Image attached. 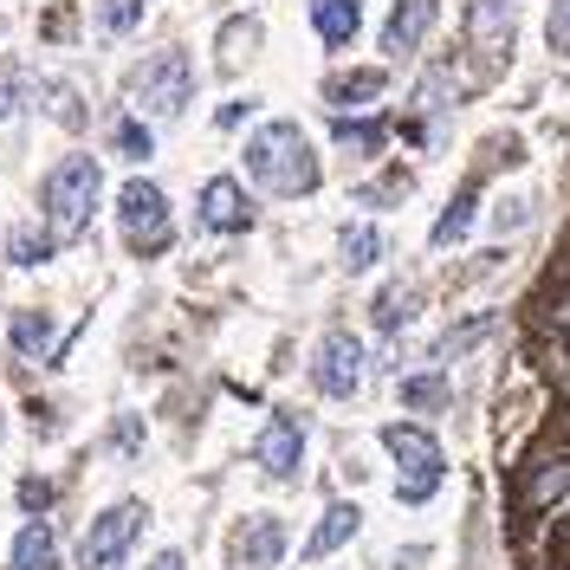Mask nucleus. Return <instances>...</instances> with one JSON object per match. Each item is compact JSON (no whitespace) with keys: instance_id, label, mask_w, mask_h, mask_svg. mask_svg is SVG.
<instances>
[{"instance_id":"obj_21","label":"nucleus","mask_w":570,"mask_h":570,"mask_svg":"<svg viewBox=\"0 0 570 570\" xmlns=\"http://www.w3.org/2000/svg\"><path fill=\"white\" fill-rule=\"evenodd\" d=\"M46 253H52V234H46V227H13V234H7V259H13V266H39Z\"/></svg>"},{"instance_id":"obj_8","label":"nucleus","mask_w":570,"mask_h":570,"mask_svg":"<svg viewBox=\"0 0 570 570\" xmlns=\"http://www.w3.org/2000/svg\"><path fill=\"white\" fill-rule=\"evenodd\" d=\"M202 227H208V234H247L253 227V202L234 176H214L208 188H202Z\"/></svg>"},{"instance_id":"obj_23","label":"nucleus","mask_w":570,"mask_h":570,"mask_svg":"<svg viewBox=\"0 0 570 570\" xmlns=\"http://www.w3.org/2000/svg\"><path fill=\"white\" fill-rule=\"evenodd\" d=\"M20 105H27V66L0 59V124H7V117H13Z\"/></svg>"},{"instance_id":"obj_1","label":"nucleus","mask_w":570,"mask_h":570,"mask_svg":"<svg viewBox=\"0 0 570 570\" xmlns=\"http://www.w3.org/2000/svg\"><path fill=\"white\" fill-rule=\"evenodd\" d=\"M247 176L266 188V195H312L318 188V156H312V142L298 124H259L247 137Z\"/></svg>"},{"instance_id":"obj_16","label":"nucleus","mask_w":570,"mask_h":570,"mask_svg":"<svg viewBox=\"0 0 570 570\" xmlns=\"http://www.w3.org/2000/svg\"><path fill=\"white\" fill-rule=\"evenodd\" d=\"M7 570H59V544H52V532H46V525H27V532L13 538Z\"/></svg>"},{"instance_id":"obj_2","label":"nucleus","mask_w":570,"mask_h":570,"mask_svg":"<svg viewBox=\"0 0 570 570\" xmlns=\"http://www.w3.org/2000/svg\"><path fill=\"white\" fill-rule=\"evenodd\" d=\"M98 195H105L98 156H66V163L46 176V234H52V247L85 234V220H91V208H98Z\"/></svg>"},{"instance_id":"obj_11","label":"nucleus","mask_w":570,"mask_h":570,"mask_svg":"<svg viewBox=\"0 0 570 570\" xmlns=\"http://www.w3.org/2000/svg\"><path fill=\"white\" fill-rule=\"evenodd\" d=\"M285 558V525L279 519H247L240 525V538H234V564H247V570H273Z\"/></svg>"},{"instance_id":"obj_26","label":"nucleus","mask_w":570,"mask_h":570,"mask_svg":"<svg viewBox=\"0 0 570 570\" xmlns=\"http://www.w3.org/2000/svg\"><path fill=\"white\" fill-rule=\"evenodd\" d=\"M137 27V0H98V33H130Z\"/></svg>"},{"instance_id":"obj_28","label":"nucleus","mask_w":570,"mask_h":570,"mask_svg":"<svg viewBox=\"0 0 570 570\" xmlns=\"http://www.w3.org/2000/svg\"><path fill=\"white\" fill-rule=\"evenodd\" d=\"M544 33H551V52H564V59H570V0H551V20H544Z\"/></svg>"},{"instance_id":"obj_30","label":"nucleus","mask_w":570,"mask_h":570,"mask_svg":"<svg viewBox=\"0 0 570 570\" xmlns=\"http://www.w3.org/2000/svg\"><path fill=\"white\" fill-rule=\"evenodd\" d=\"M383 195H409V176H390V181H376V188H363V202H376V208H383Z\"/></svg>"},{"instance_id":"obj_24","label":"nucleus","mask_w":570,"mask_h":570,"mask_svg":"<svg viewBox=\"0 0 570 570\" xmlns=\"http://www.w3.org/2000/svg\"><path fill=\"white\" fill-rule=\"evenodd\" d=\"M402 402H409V409H441V402H448V376H409V383H402Z\"/></svg>"},{"instance_id":"obj_3","label":"nucleus","mask_w":570,"mask_h":570,"mask_svg":"<svg viewBox=\"0 0 570 570\" xmlns=\"http://www.w3.org/2000/svg\"><path fill=\"white\" fill-rule=\"evenodd\" d=\"M383 448L395 454V499L402 505H422V499H434V487H441V473H448V461H441V441L428 434V428L415 422H390L383 428Z\"/></svg>"},{"instance_id":"obj_20","label":"nucleus","mask_w":570,"mask_h":570,"mask_svg":"<svg viewBox=\"0 0 570 570\" xmlns=\"http://www.w3.org/2000/svg\"><path fill=\"white\" fill-rule=\"evenodd\" d=\"M337 247H344V266H351V273H370V266L383 259V234H376V227H344Z\"/></svg>"},{"instance_id":"obj_27","label":"nucleus","mask_w":570,"mask_h":570,"mask_svg":"<svg viewBox=\"0 0 570 570\" xmlns=\"http://www.w3.org/2000/svg\"><path fill=\"white\" fill-rule=\"evenodd\" d=\"M337 142L356 149V156H376V149H383V130H376V124H337Z\"/></svg>"},{"instance_id":"obj_22","label":"nucleus","mask_w":570,"mask_h":570,"mask_svg":"<svg viewBox=\"0 0 570 570\" xmlns=\"http://www.w3.org/2000/svg\"><path fill=\"white\" fill-rule=\"evenodd\" d=\"M409 318H415V292H409V285H390V292L376 298V324L395 331V324H409Z\"/></svg>"},{"instance_id":"obj_4","label":"nucleus","mask_w":570,"mask_h":570,"mask_svg":"<svg viewBox=\"0 0 570 570\" xmlns=\"http://www.w3.org/2000/svg\"><path fill=\"white\" fill-rule=\"evenodd\" d=\"M195 98V66H188V52H156V59H142L137 78H130V105L142 117H181Z\"/></svg>"},{"instance_id":"obj_18","label":"nucleus","mask_w":570,"mask_h":570,"mask_svg":"<svg viewBox=\"0 0 570 570\" xmlns=\"http://www.w3.org/2000/svg\"><path fill=\"white\" fill-rule=\"evenodd\" d=\"M570 493V461H551V466H538L532 480H525V505L532 512H544L551 499H564Z\"/></svg>"},{"instance_id":"obj_12","label":"nucleus","mask_w":570,"mask_h":570,"mask_svg":"<svg viewBox=\"0 0 570 570\" xmlns=\"http://www.w3.org/2000/svg\"><path fill=\"white\" fill-rule=\"evenodd\" d=\"M356 525H363V512H356L351 499H337V505H324L318 532L305 538V558H312V564H324L331 551H344V544H351V538H356Z\"/></svg>"},{"instance_id":"obj_17","label":"nucleus","mask_w":570,"mask_h":570,"mask_svg":"<svg viewBox=\"0 0 570 570\" xmlns=\"http://www.w3.org/2000/svg\"><path fill=\"white\" fill-rule=\"evenodd\" d=\"M324 98L331 105H370V98H383V71L370 66V71H351V78H331Z\"/></svg>"},{"instance_id":"obj_10","label":"nucleus","mask_w":570,"mask_h":570,"mask_svg":"<svg viewBox=\"0 0 570 570\" xmlns=\"http://www.w3.org/2000/svg\"><path fill=\"white\" fill-rule=\"evenodd\" d=\"M434 13H441V0H395L390 27H383V52H390V59H409V52L428 39Z\"/></svg>"},{"instance_id":"obj_19","label":"nucleus","mask_w":570,"mask_h":570,"mask_svg":"<svg viewBox=\"0 0 570 570\" xmlns=\"http://www.w3.org/2000/svg\"><path fill=\"white\" fill-rule=\"evenodd\" d=\"M473 208H480V195H473V188H461V195H454V208L434 220V234H428V240H434V247H454L466 227H473Z\"/></svg>"},{"instance_id":"obj_5","label":"nucleus","mask_w":570,"mask_h":570,"mask_svg":"<svg viewBox=\"0 0 570 570\" xmlns=\"http://www.w3.org/2000/svg\"><path fill=\"white\" fill-rule=\"evenodd\" d=\"M117 234L130 253H163L176 220H169V195L156 181H124L117 188Z\"/></svg>"},{"instance_id":"obj_15","label":"nucleus","mask_w":570,"mask_h":570,"mask_svg":"<svg viewBox=\"0 0 570 570\" xmlns=\"http://www.w3.org/2000/svg\"><path fill=\"white\" fill-rule=\"evenodd\" d=\"M466 20H473V33H480L487 52L512 46V0H473V7H466Z\"/></svg>"},{"instance_id":"obj_25","label":"nucleus","mask_w":570,"mask_h":570,"mask_svg":"<svg viewBox=\"0 0 570 570\" xmlns=\"http://www.w3.org/2000/svg\"><path fill=\"white\" fill-rule=\"evenodd\" d=\"M117 156H130V163H149V156H156V142H149V130L124 117V124H117Z\"/></svg>"},{"instance_id":"obj_13","label":"nucleus","mask_w":570,"mask_h":570,"mask_svg":"<svg viewBox=\"0 0 570 570\" xmlns=\"http://www.w3.org/2000/svg\"><path fill=\"white\" fill-rule=\"evenodd\" d=\"M312 27L324 46H351L363 27V0H312Z\"/></svg>"},{"instance_id":"obj_7","label":"nucleus","mask_w":570,"mask_h":570,"mask_svg":"<svg viewBox=\"0 0 570 570\" xmlns=\"http://www.w3.org/2000/svg\"><path fill=\"white\" fill-rule=\"evenodd\" d=\"M312 383H318L331 402H351L363 390V344H356L351 331H331L318 344V363H312Z\"/></svg>"},{"instance_id":"obj_9","label":"nucleus","mask_w":570,"mask_h":570,"mask_svg":"<svg viewBox=\"0 0 570 570\" xmlns=\"http://www.w3.org/2000/svg\"><path fill=\"white\" fill-rule=\"evenodd\" d=\"M253 461L266 466L273 480H292L298 461H305V428L292 422V415H273V422L259 428V448H253Z\"/></svg>"},{"instance_id":"obj_6","label":"nucleus","mask_w":570,"mask_h":570,"mask_svg":"<svg viewBox=\"0 0 570 570\" xmlns=\"http://www.w3.org/2000/svg\"><path fill=\"white\" fill-rule=\"evenodd\" d=\"M142 499H117L110 512H98V525L85 532V551H78V564L85 570H117L124 558H130V544L142 538Z\"/></svg>"},{"instance_id":"obj_31","label":"nucleus","mask_w":570,"mask_h":570,"mask_svg":"<svg viewBox=\"0 0 570 570\" xmlns=\"http://www.w3.org/2000/svg\"><path fill=\"white\" fill-rule=\"evenodd\" d=\"M149 570H188V564H181V551H163V558H156Z\"/></svg>"},{"instance_id":"obj_14","label":"nucleus","mask_w":570,"mask_h":570,"mask_svg":"<svg viewBox=\"0 0 570 570\" xmlns=\"http://www.w3.org/2000/svg\"><path fill=\"white\" fill-rule=\"evenodd\" d=\"M7 344L27 356V363H59L52 356V318L46 312H20V318L7 324Z\"/></svg>"},{"instance_id":"obj_29","label":"nucleus","mask_w":570,"mask_h":570,"mask_svg":"<svg viewBox=\"0 0 570 570\" xmlns=\"http://www.w3.org/2000/svg\"><path fill=\"white\" fill-rule=\"evenodd\" d=\"M487 331H493L487 318H473V324H461V331H448V337H441V356H454V351H466V344H480Z\"/></svg>"}]
</instances>
